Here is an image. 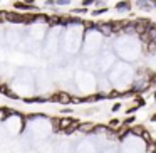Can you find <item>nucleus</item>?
<instances>
[{"instance_id":"obj_1","label":"nucleus","mask_w":156,"mask_h":153,"mask_svg":"<svg viewBox=\"0 0 156 153\" xmlns=\"http://www.w3.org/2000/svg\"><path fill=\"white\" fill-rule=\"evenodd\" d=\"M49 101L52 103H61V104L67 106L72 103V96L69 94V93H64V91H59V93H54V94L49 98Z\"/></svg>"},{"instance_id":"obj_2","label":"nucleus","mask_w":156,"mask_h":153,"mask_svg":"<svg viewBox=\"0 0 156 153\" xmlns=\"http://www.w3.org/2000/svg\"><path fill=\"white\" fill-rule=\"evenodd\" d=\"M5 20L12 24H24V14L19 12H5Z\"/></svg>"},{"instance_id":"obj_3","label":"nucleus","mask_w":156,"mask_h":153,"mask_svg":"<svg viewBox=\"0 0 156 153\" xmlns=\"http://www.w3.org/2000/svg\"><path fill=\"white\" fill-rule=\"evenodd\" d=\"M14 9L15 10H25V12H30V10H37V5H34V4H25L24 0H17L14 4Z\"/></svg>"},{"instance_id":"obj_4","label":"nucleus","mask_w":156,"mask_h":153,"mask_svg":"<svg viewBox=\"0 0 156 153\" xmlns=\"http://www.w3.org/2000/svg\"><path fill=\"white\" fill-rule=\"evenodd\" d=\"M22 101L27 103V104H32V103H51L49 98H45V96H32V98H24Z\"/></svg>"},{"instance_id":"obj_5","label":"nucleus","mask_w":156,"mask_h":153,"mask_svg":"<svg viewBox=\"0 0 156 153\" xmlns=\"http://www.w3.org/2000/svg\"><path fill=\"white\" fill-rule=\"evenodd\" d=\"M79 123H81V121H79V119H72V123H71V125H69V126H66V128L62 129V131H64L66 135H72V133H74L76 129H77Z\"/></svg>"},{"instance_id":"obj_6","label":"nucleus","mask_w":156,"mask_h":153,"mask_svg":"<svg viewBox=\"0 0 156 153\" xmlns=\"http://www.w3.org/2000/svg\"><path fill=\"white\" fill-rule=\"evenodd\" d=\"M92 128H94V123H79L77 129L82 133H92Z\"/></svg>"},{"instance_id":"obj_7","label":"nucleus","mask_w":156,"mask_h":153,"mask_svg":"<svg viewBox=\"0 0 156 153\" xmlns=\"http://www.w3.org/2000/svg\"><path fill=\"white\" fill-rule=\"evenodd\" d=\"M144 131H146V129H144V126H143V125H136V126H131V128H129V133H133L134 136H141Z\"/></svg>"},{"instance_id":"obj_8","label":"nucleus","mask_w":156,"mask_h":153,"mask_svg":"<svg viewBox=\"0 0 156 153\" xmlns=\"http://www.w3.org/2000/svg\"><path fill=\"white\" fill-rule=\"evenodd\" d=\"M129 9H131V2H129V0H122V2H118V4H116V10H129Z\"/></svg>"},{"instance_id":"obj_9","label":"nucleus","mask_w":156,"mask_h":153,"mask_svg":"<svg viewBox=\"0 0 156 153\" xmlns=\"http://www.w3.org/2000/svg\"><path fill=\"white\" fill-rule=\"evenodd\" d=\"M82 25H84L86 31H98V24L92 20H82Z\"/></svg>"},{"instance_id":"obj_10","label":"nucleus","mask_w":156,"mask_h":153,"mask_svg":"<svg viewBox=\"0 0 156 153\" xmlns=\"http://www.w3.org/2000/svg\"><path fill=\"white\" fill-rule=\"evenodd\" d=\"M37 22V14H24V24H34Z\"/></svg>"},{"instance_id":"obj_11","label":"nucleus","mask_w":156,"mask_h":153,"mask_svg":"<svg viewBox=\"0 0 156 153\" xmlns=\"http://www.w3.org/2000/svg\"><path fill=\"white\" fill-rule=\"evenodd\" d=\"M121 125H122V123L119 121L118 118H112L111 121H109V125H108V126H109V128H111V129H118V128H119V126H121Z\"/></svg>"},{"instance_id":"obj_12","label":"nucleus","mask_w":156,"mask_h":153,"mask_svg":"<svg viewBox=\"0 0 156 153\" xmlns=\"http://www.w3.org/2000/svg\"><path fill=\"white\" fill-rule=\"evenodd\" d=\"M134 121H136V118H134V116H128V118H126L124 121H122V125H124V126H131Z\"/></svg>"},{"instance_id":"obj_13","label":"nucleus","mask_w":156,"mask_h":153,"mask_svg":"<svg viewBox=\"0 0 156 153\" xmlns=\"http://www.w3.org/2000/svg\"><path fill=\"white\" fill-rule=\"evenodd\" d=\"M108 12V7H101V9H96V10H92L91 15H101V14H106Z\"/></svg>"},{"instance_id":"obj_14","label":"nucleus","mask_w":156,"mask_h":153,"mask_svg":"<svg viewBox=\"0 0 156 153\" xmlns=\"http://www.w3.org/2000/svg\"><path fill=\"white\" fill-rule=\"evenodd\" d=\"M118 98H121V93L119 91H111L108 94V99H118Z\"/></svg>"},{"instance_id":"obj_15","label":"nucleus","mask_w":156,"mask_h":153,"mask_svg":"<svg viewBox=\"0 0 156 153\" xmlns=\"http://www.w3.org/2000/svg\"><path fill=\"white\" fill-rule=\"evenodd\" d=\"M52 128H54V131H61V128H59V118H52Z\"/></svg>"},{"instance_id":"obj_16","label":"nucleus","mask_w":156,"mask_h":153,"mask_svg":"<svg viewBox=\"0 0 156 153\" xmlns=\"http://www.w3.org/2000/svg\"><path fill=\"white\" fill-rule=\"evenodd\" d=\"M72 14H87V7H79V9H72Z\"/></svg>"},{"instance_id":"obj_17","label":"nucleus","mask_w":156,"mask_h":153,"mask_svg":"<svg viewBox=\"0 0 156 153\" xmlns=\"http://www.w3.org/2000/svg\"><path fill=\"white\" fill-rule=\"evenodd\" d=\"M144 98L143 96H136V106H144Z\"/></svg>"},{"instance_id":"obj_18","label":"nucleus","mask_w":156,"mask_h":153,"mask_svg":"<svg viewBox=\"0 0 156 153\" xmlns=\"http://www.w3.org/2000/svg\"><path fill=\"white\" fill-rule=\"evenodd\" d=\"M7 91H9V86L5 84V82H0V93H2V94H5Z\"/></svg>"},{"instance_id":"obj_19","label":"nucleus","mask_w":156,"mask_h":153,"mask_svg":"<svg viewBox=\"0 0 156 153\" xmlns=\"http://www.w3.org/2000/svg\"><path fill=\"white\" fill-rule=\"evenodd\" d=\"M5 96H7V98H10V99H19V96L15 94V93H12L10 89H9L7 93H5Z\"/></svg>"},{"instance_id":"obj_20","label":"nucleus","mask_w":156,"mask_h":153,"mask_svg":"<svg viewBox=\"0 0 156 153\" xmlns=\"http://www.w3.org/2000/svg\"><path fill=\"white\" fill-rule=\"evenodd\" d=\"M94 2H96V0H82L81 4H82V7H89V5H92Z\"/></svg>"},{"instance_id":"obj_21","label":"nucleus","mask_w":156,"mask_h":153,"mask_svg":"<svg viewBox=\"0 0 156 153\" xmlns=\"http://www.w3.org/2000/svg\"><path fill=\"white\" fill-rule=\"evenodd\" d=\"M71 0H55V5H69Z\"/></svg>"},{"instance_id":"obj_22","label":"nucleus","mask_w":156,"mask_h":153,"mask_svg":"<svg viewBox=\"0 0 156 153\" xmlns=\"http://www.w3.org/2000/svg\"><path fill=\"white\" fill-rule=\"evenodd\" d=\"M45 7H55V0H45Z\"/></svg>"},{"instance_id":"obj_23","label":"nucleus","mask_w":156,"mask_h":153,"mask_svg":"<svg viewBox=\"0 0 156 153\" xmlns=\"http://www.w3.org/2000/svg\"><path fill=\"white\" fill-rule=\"evenodd\" d=\"M72 111H74V109H69V108H64V109H61V113H62V115H71Z\"/></svg>"},{"instance_id":"obj_24","label":"nucleus","mask_w":156,"mask_h":153,"mask_svg":"<svg viewBox=\"0 0 156 153\" xmlns=\"http://www.w3.org/2000/svg\"><path fill=\"white\" fill-rule=\"evenodd\" d=\"M119 109H121V104H119V103H116V104L112 106V109H111V111H114V113H116V111H119Z\"/></svg>"},{"instance_id":"obj_25","label":"nucleus","mask_w":156,"mask_h":153,"mask_svg":"<svg viewBox=\"0 0 156 153\" xmlns=\"http://www.w3.org/2000/svg\"><path fill=\"white\" fill-rule=\"evenodd\" d=\"M144 2H146V0H138V5H139V7H143V5H146Z\"/></svg>"},{"instance_id":"obj_26","label":"nucleus","mask_w":156,"mask_h":153,"mask_svg":"<svg viewBox=\"0 0 156 153\" xmlns=\"http://www.w3.org/2000/svg\"><path fill=\"white\" fill-rule=\"evenodd\" d=\"M151 121H156V113H154V115L151 116Z\"/></svg>"},{"instance_id":"obj_27","label":"nucleus","mask_w":156,"mask_h":153,"mask_svg":"<svg viewBox=\"0 0 156 153\" xmlns=\"http://www.w3.org/2000/svg\"><path fill=\"white\" fill-rule=\"evenodd\" d=\"M153 145H154V148H156V138H154V140H153Z\"/></svg>"},{"instance_id":"obj_28","label":"nucleus","mask_w":156,"mask_h":153,"mask_svg":"<svg viewBox=\"0 0 156 153\" xmlns=\"http://www.w3.org/2000/svg\"><path fill=\"white\" fill-rule=\"evenodd\" d=\"M153 153H156V148H154V150H153Z\"/></svg>"},{"instance_id":"obj_29","label":"nucleus","mask_w":156,"mask_h":153,"mask_svg":"<svg viewBox=\"0 0 156 153\" xmlns=\"http://www.w3.org/2000/svg\"><path fill=\"white\" fill-rule=\"evenodd\" d=\"M154 101H156V93H154Z\"/></svg>"}]
</instances>
